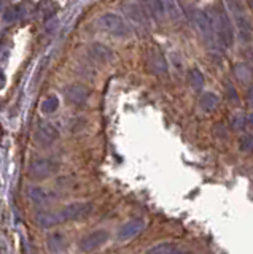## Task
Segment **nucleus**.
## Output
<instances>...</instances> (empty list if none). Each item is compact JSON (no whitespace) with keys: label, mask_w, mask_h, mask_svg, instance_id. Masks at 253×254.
<instances>
[{"label":"nucleus","mask_w":253,"mask_h":254,"mask_svg":"<svg viewBox=\"0 0 253 254\" xmlns=\"http://www.w3.org/2000/svg\"><path fill=\"white\" fill-rule=\"evenodd\" d=\"M29 195L32 198V202L37 205H50L53 200H56V194L43 188H32L29 190Z\"/></svg>","instance_id":"nucleus-13"},{"label":"nucleus","mask_w":253,"mask_h":254,"mask_svg":"<svg viewBox=\"0 0 253 254\" xmlns=\"http://www.w3.org/2000/svg\"><path fill=\"white\" fill-rule=\"evenodd\" d=\"M92 211V203L89 202H75L67 205L66 208H62L61 211L54 213V221L56 224L66 221H82L86 219Z\"/></svg>","instance_id":"nucleus-2"},{"label":"nucleus","mask_w":253,"mask_h":254,"mask_svg":"<svg viewBox=\"0 0 253 254\" xmlns=\"http://www.w3.org/2000/svg\"><path fill=\"white\" fill-rule=\"evenodd\" d=\"M58 138H59V130L51 124L38 126L37 130L34 132V141H35V145L40 148L51 146L54 141H58Z\"/></svg>","instance_id":"nucleus-7"},{"label":"nucleus","mask_w":253,"mask_h":254,"mask_svg":"<svg viewBox=\"0 0 253 254\" xmlns=\"http://www.w3.org/2000/svg\"><path fill=\"white\" fill-rule=\"evenodd\" d=\"M5 83H6V79H5V75H3V71H2V68H0V91L3 89V86H5Z\"/></svg>","instance_id":"nucleus-24"},{"label":"nucleus","mask_w":253,"mask_h":254,"mask_svg":"<svg viewBox=\"0 0 253 254\" xmlns=\"http://www.w3.org/2000/svg\"><path fill=\"white\" fill-rule=\"evenodd\" d=\"M37 10H38V13H40L42 18L46 21V19H50V18H53L54 14H56L58 6L54 2H51V0H42V2L38 3Z\"/></svg>","instance_id":"nucleus-15"},{"label":"nucleus","mask_w":253,"mask_h":254,"mask_svg":"<svg viewBox=\"0 0 253 254\" xmlns=\"http://www.w3.org/2000/svg\"><path fill=\"white\" fill-rule=\"evenodd\" d=\"M99 27L102 30L108 32L115 37H128L129 35V27L126 26L123 18H120L115 13H105L99 18Z\"/></svg>","instance_id":"nucleus-3"},{"label":"nucleus","mask_w":253,"mask_h":254,"mask_svg":"<svg viewBox=\"0 0 253 254\" xmlns=\"http://www.w3.org/2000/svg\"><path fill=\"white\" fill-rule=\"evenodd\" d=\"M229 3V8H231V11L234 13V18H236V24H237V30H239V34L242 37V40H247L250 38V34H252V26L247 19V14H245V10L242 8V5L237 2V0H228Z\"/></svg>","instance_id":"nucleus-6"},{"label":"nucleus","mask_w":253,"mask_h":254,"mask_svg":"<svg viewBox=\"0 0 253 254\" xmlns=\"http://www.w3.org/2000/svg\"><path fill=\"white\" fill-rule=\"evenodd\" d=\"M58 170H59V164L56 161H51V159H35L29 165V175L34 180L50 178Z\"/></svg>","instance_id":"nucleus-4"},{"label":"nucleus","mask_w":253,"mask_h":254,"mask_svg":"<svg viewBox=\"0 0 253 254\" xmlns=\"http://www.w3.org/2000/svg\"><path fill=\"white\" fill-rule=\"evenodd\" d=\"M89 54L92 56V59H96L102 64H105V62H110L113 59V53L108 50L107 46L104 45H100V43H94L91 45L89 48Z\"/></svg>","instance_id":"nucleus-14"},{"label":"nucleus","mask_w":253,"mask_h":254,"mask_svg":"<svg viewBox=\"0 0 253 254\" xmlns=\"http://www.w3.org/2000/svg\"><path fill=\"white\" fill-rule=\"evenodd\" d=\"M148 68L153 71V73H166L168 70V64L164 61V56L161 51L158 50H150L148 53Z\"/></svg>","instance_id":"nucleus-12"},{"label":"nucleus","mask_w":253,"mask_h":254,"mask_svg":"<svg viewBox=\"0 0 253 254\" xmlns=\"http://www.w3.org/2000/svg\"><path fill=\"white\" fill-rule=\"evenodd\" d=\"M66 97L69 99V102L75 103V105H83L89 97V89L84 87L83 84H72L67 87Z\"/></svg>","instance_id":"nucleus-10"},{"label":"nucleus","mask_w":253,"mask_h":254,"mask_svg":"<svg viewBox=\"0 0 253 254\" xmlns=\"http://www.w3.org/2000/svg\"><path fill=\"white\" fill-rule=\"evenodd\" d=\"M0 137H2V127H0Z\"/></svg>","instance_id":"nucleus-26"},{"label":"nucleus","mask_w":253,"mask_h":254,"mask_svg":"<svg viewBox=\"0 0 253 254\" xmlns=\"http://www.w3.org/2000/svg\"><path fill=\"white\" fill-rule=\"evenodd\" d=\"M46 246H48V251L50 254H66L69 250V243H67V238L59 234V232H54L48 237L46 240Z\"/></svg>","instance_id":"nucleus-11"},{"label":"nucleus","mask_w":253,"mask_h":254,"mask_svg":"<svg viewBox=\"0 0 253 254\" xmlns=\"http://www.w3.org/2000/svg\"><path fill=\"white\" fill-rule=\"evenodd\" d=\"M110 238V234L107 232L105 229H97L94 230V232L84 235L78 246H80V250L83 253H91V251H96L100 246H104Z\"/></svg>","instance_id":"nucleus-5"},{"label":"nucleus","mask_w":253,"mask_h":254,"mask_svg":"<svg viewBox=\"0 0 253 254\" xmlns=\"http://www.w3.org/2000/svg\"><path fill=\"white\" fill-rule=\"evenodd\" d=\"M163 3L166 6V13H169L172 18H178V6L175 3V0H163Z\"/></svg>","instance_id":"nucleus-20"},{"label":"nucleus","mask_w":253,"mask_h":254,"mask_svg":"<svg viewBox=\"0 0 253 254\" xmlns=\"http://www.w3.org/2000/svg\"><path fill=\"white\" fill-rule=\"evenodd\" d=\"M212 18H213V32H215V38L225 48L233 46L234 29H233V24H231V19H229L228 13L225 11V8L218 5L215 10L212 11Z\"/></svg>","instance_id":"nucleus-1"},{"label":"nucleus","mask_w":253,"mask_h":254,"mask_svg":"<svg viewBox=\"0 0 253 254\" xmlns=\"http://www.w3.org/2000/svg\"><path fill=\"white\" fill-rule=\"evenodd\" d=\"M59 107V100L56 95H50V97H46L43 102H42V105H40V110H42V113H46V115H50V113H54V111L58 110Z\"/></svg>","instance_id":"nucleus-18"},{"label":"nucleus","mask_w":253,"mask_h":254,"mask_svg":"<svg viewBox=\"0 0 253 254\" xmlns=\"http://www.w3.org/2000/svg\"><path fill=\"white\" fill-rule=\"evenodd\" d=\"M145 230V221L144 219H131L128 222L118 229L116 238L120 242H129L132 238H136L137 235H140Z\"/></svg>","instance_id":"nucleus-8"},{"label":"nucleus","mask_w":253,"mask_h":254,"mask_svg":"<svg viewBox=\"0 0 253 254\" xmlns=\"http://www.w3.org/2000/svg\"><path fill=\"white\" fill-rule=\"evenodd\" d=\"M175 251H177L175 245L166 242V243H160V245L152 246V248H150L145 254H175Z\"/></svg>","instance_id":"nucleus-17"},{"label":"nucleus","mask_w":253,"mask_h":254,"mask_svg":"<svg viewBox=\"0 0 253 254\" xmlns=\"http://www.w3.org/2000/svg\"><path fill=\"white\" fill-rule=\"evenodd\" d=\"M175 254H194V253H189V251H175Z\"/></svg>","instance_id":"nucleus-25"},{"label":"nucleus","mask_w":253,"mask_h":254,"mask_svg":"<svg viewBox=\"0 0 253 254\" xmlns=\"http://www.w3.org/2000/svg\"><path fill=\"white\" fill-rule=\"evenodd\" d=\"M189 79H191V86L193 87H201L202 86V75H201V71H197V70H191V73H189Z\"/></svg>","instance_id":"nucleus-22"},{"label":"nucleus","mask_w":253,"mask_h":254,"mask_svg":"<svg viewBox=\"0 0 253 254\" xmlns=\"http://www.w3.org/2000/svg\"><path fill=\"white\" fill-rule=\"evenodd\" d=\"M10 51H11V43L8 42V40H3V42L0 43V61L8 59Z\"/></svg>","instance_id":"nucleus-21"},{"label":"nucleus","mask_w":253,"mask_h":254,"mask_svg":"<svg viewBox=\"0 0 253 254\" xmlns=\"http://www.w3.org/2000/svg\"><path fill=\"white\" fill-rule=\"evenodd\" d=\"M217 103H218V99L215 97L213 94H205L202 100H201V107L205 110V111H212L213 108L217 107Z\"/></svg>","instance_id":"nucleus-19"},{"label":"nucleus","mask_w":253,"mask_h":254,"mask_svg":"<svg viewBox=\"0 0 253 254\" xmlns=\"http://www.w3.org/2000/svg\"><path fill=\"white\" fill-rule=\"evenodd\" d=\"M239 146L242 151H253V137L252 135H245V137L241 138Z\"/></svg>","instance_id":"nucleus-23"},{"label":"nucleus","mask_w":253,"mask_h":254,"mask_svg":"<svg viewBox=\"0 0 253 254\" xmlns=\"http://www.w3.org/2000/svg\"><path fill=\"white\" fill-rule=\"evenodd\" d=\"M139 6L142 8L148 18H152L155 21H161L166 16V6L163 3V0H137Z\"/></svg>","instance_id":"nucleus-9"},{"label":"nucleus","mask_w":253,"mask_h":254,"mask_svg":"<svg viewBox=\"0 0 253 254\" xmlns=\"http://www.w3.org/2000/svg\"><path fill=\"white\" fill-rule=\"evenodd\" d=\"M22 18H24V10H22L21 5H14V6L6 8L5 13H3V19L8 24H13V22H16Z\"/></svg>","instance_id":"nucleus-16"}]
</instances>
